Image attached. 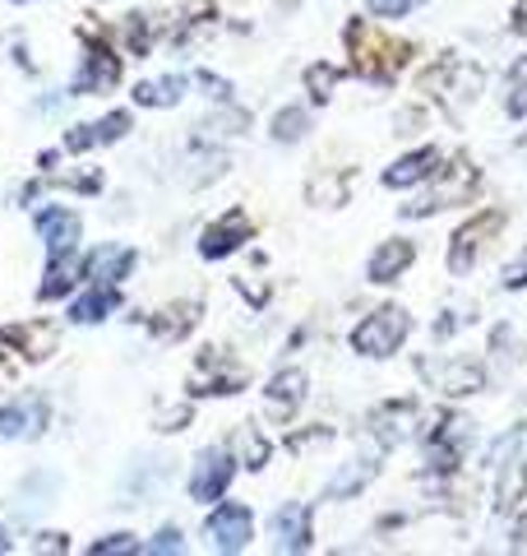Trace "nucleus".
<instances>
[{"label":"nucleus","instance_id":"1","mask_svg":"<svg viewBox=\"0 0 527 556\" xmlns=\"http://www.w3.org/2000/svg\"><path fill=\"white\" fill-rule=\"evenodd\" d=\"M347 42H351V51H357V70L365 79H394L398 65L408 61V47L384 38V33H375L371 24H351Z\"/></svg>","mask_w":527,"mask_h":556},{"label":"nucleus","instance_id":"2","mask_svg":"<svg viewBox=\"0 0 527 556\" xmlns=\"http://www.w3.org/2000/svg\"><path fill=\"white\" fill-rule=\"evenodd\" d=\"M408 329H412V320L402 316L398 306H384L351 329V348L365 357H389V353H398V343L408 339Z\"/></svg>","mask_w":527,"mask_h":556},{"label":"nucleus","instance_id":"3","mask_svg":"<svg viewBox=\"0 0 527 556\" xmlns=\"http://www.w3.org/2000/svg\"><path fill=\"white\" fill-rule=\"evenodd\" d=\"M472 190H477V172H472L467 163H453V167L439 172V181H435L430 195L421 200V204H412V214L421 218V214H435V208L467 204V200H472Z\"/></svg>","mask_w":527,"mask_h":556},{"label":"nucleus","instance_id":"4","mask_svg":"<svg viewBox=\"0 0 527 556\" xmlns=\"http://www.w3.org/2000/svg\"><path fill=\"white\" fill-rule=\"evenodd\" d=\"M500 228H504V214H496V208H490V214H481L477 223H467V228L453 237L449 269H453V274H467L472 265H477V255H481V247H486V237H490V232H500Z\"/></svg>","mask_w":527,"mask_h":556},{"label":"nucleus","instance_id":"5","mask_svg":"<svg viewBox=\"0 0 527 556\" xmlns=\"http://www.w3.org/2000/svg\"><path fill=\"white\" fill-rule=\"evenodd\" d=\"M236 464L222 455V450H204V455L195 459V478H190V496L195 501H222L227 482H232Z\"/></svg>","mask_w":527,"mask_h":556},{"label":"nucleus","instance_id":"6","mask_svg":"<svg viewBox=\"0 0 527 556\" xmlns=\"http://www.w3.org/2000/svg\"><path fill=\"white\" fill-rule=\"evenodd\" d=\"M250 529H255V519L245 506H236V501L218 506L214 519H208V538L218 543V552H241L245 543H250Z\"/></svg>","mask_w":527,"mask_h":556},{"label":"nucleus","instance_id":"7","mask_svg":"<svg viewBox=\"0 0 527 556\" xmlns=\"http://www.w3.org/2000/svg\"><path fill=\"white\" fill-rule=\"evenodd\" d=\"M47 427V399L28 394L20 404H5L0 408V441H14V437H38Z\"/></svg>","mask_w":527,"mask_h":556},{"label":"nucleus","instance_id":"8","mask_svg":"<svg viewBox=\"0 0 527 556\" xmlns=\"http://www.w3.org/2000/svg\"><path fill=\"white\" fill-rule=\"evenodd\" d=\"M38 237L47 241V251L51 255H61V251H75L79 247V237H83V223L79 214H69V208H42L38 214Z\"/></svg>","mask_w":527,"mask_h":556},{"label":"nucleus","instance_id":"9","mask_svg":"<svg viewBox=\"0 0 527 556\" xmlns=\"http://www.w3.org/2000/svg\"><path fill=\"white\" fill-rule=\"evenodd\" d=\"M245 237H250V218H245L241 208H232V214H222V218L214 223V228H204L200 251H204L208 260H222V255H232Z\"/></svg>","mask_w":527,"mask_h":556},{"label":"nucleus","instance_id":"10","mask_svg":"<svg viewBox=\"0 0 527 556\" xmlns=\"http://www.w3.org/2000/svg\"><path fill=\"white\" fill-rule=\"evenodd\" d=\"M83 274H88V260H83L79 251H61V255H51V265H47V278H42L38 298H42V302L65 298V292L75 288Z\"/></svg>","mask_w":527,"mask_h":556},{"label":"nucleus","instance_id":"11","mask_svg":"<svg viewBox=\"0 0 527 556\" xmlns=\"http://www.w3.org/2000/svg\"><path fill=\"white\" fill-rule=\"evenodd\" d=\"M273 533H278V547L283 552L310 547V510L301 506V501H287V506L273 515Z\"/></svg>","mask_w":527,"mask_h":556},{"label":"nucleus","instance_id":"12","mask_svg":"<svg viewBox=\"0 0 527 556\" xmlns=\"http://www.w3.org/2000/svg\"><path fill=\"white\" fill-rule=\"evenodd\" d=\"M130 265H134L130 247H98L93 255H88V274L98 278V288H116L120 278L130 274Z\"/></svg>","mask_w":527,"mask_h":556},{"label":"nucleus","instance_id":"13","mask_svg":"<svg viewBox=\"0 0 527 556\" xmlns=\"http://www.w3.org/2000/svg\"><path fill=\"white\" fill-rule=\"evenodd\" d=\"M412 241H384V247L371 255V269H365V274H371V283H394V278L402 274V269H408L412 265Z\"/></svg>","mask_w":527,"mask_h":556},{"label":"nucleus","instance_id":"14","mask_svg":"<svg viewBox=\"0 0 527 556\" xmlns=\"http://www.w3.org/2000/svg\"><path fill=\"white\" fill-rule=\"evenodd\" d=\"M126 130H130V116H126V112H112V116H102L98 126H75L65 144L79 153V149H88V144H112V139H120Z\"/></svg>","mask_w":527,"mask_h":556},{"label":"nucleus","instance_id":"15","mask_svg":"<svg viewBox=\"0 0 527 556\" xmlns=\"http://www.w3.org/2000/svg\"><path fill=\"white\" fill-rule=\"evenodd\" d=\"M435 167H439V153L435 149H416V153L398 159L389 172H384V186H416L421 177H430Z\"/></svg>","mask_w":527,"mask_h":556},{"label":"nucleus","instance_id":"16","mask_svg":"<svg viewBox=\"0 0 527 556\" xmlns=\"http://www.w3.org/2000/svg\"><path fill=\"white\" fill-rule=\"evenodd\" d=\"M107 311H116V288H93L88 298H79L75 306H69V320L98 325V320H107Z\"/></svg>","mask_w":527,"mask_h":556},{"label":"nucleus","instance_id":"17","mask_svg":"<svg viewBox=\"0 0 527 556\" xmlns=\"http://www.w3.org/2000/svg\"><path fill=\"white\" fill-rule=\"evenodd\" d=\"M181 89H185V79H153V84H139L134 89V102L139 108H171V102H181Z\"/></svg>","mask_w":527,"mask_h":556},{"label":"nucleus","instance_id":"18","mask_svg":"<svg viewBox=\"0 0 527 556\" xmlns=\"http://www.w3.org/2000/svg\"><path fill=\"white\" fill-rule=\"evenodd\" d=\"M116 79V56L112 51H93V56H88V65H83V75H79V89H107V84Z\"/></svg>","mask_w":527,"mask_h":556},{"label":"nucleus","instance_id":"19","mask_svg":"<svg viewBox=\"0 0 527 556\" xmlns=\"http://www.w3.org/2000/svg\"><path fill=\"white\" fill-rule=\"evenodd\" d=\"M523 492H527V464L523 459H509L504 478H500V510L523 506Z\"/></svg>","mask_w":527,"mask_h":556},{"label":"nucleus","instance_id":"20","mask_svg":"<svg viewBox=\"0 0 527 556\" xmlns=\"http://www.w3.org/2000/svg\"><path fill=\"white\" fill-rule=\"evenodd\" d=\"M301 390H306V376L301 371H283L269 386V399H273L278 408H296V404H301Z\"/></svg>","mask_w":527,"mask_h":556},{"label":"nucleus","instance_id":"21","mask_svg":"<svg viewBox=\"0 0 527 556\" xmlns=\"http://www.w3.org/2000/svg\"><path fill=\"white\" fill-rule=\"evenodd\" d=\"M509 116H527V56L509 70Z\"/></svg>","mask_w":527,"mask_h":556},{"label":"nucleus","instance_id":"22","mask_svg":"<svg viewBox=\"0 0 527 556\" xmlns=\"http://www.w3.org/2000/svg\"><path fill=\"white\" fill-rule=\"evenodd\" d=\"M306 135V112L301 108H287L273 116V139H283V144H292V139Z\"/></svg>","mask_w":527,"mask_h":556},{"label":"nucleus","instance_id":"23","mask_svg":"<svg viewBox=\"0 0 527 556\" xmlns=\"http://www.w3.org/2000/svg\"><path fill=\"white\" fill-rule=\"evenodd\" d=\"M306 84H310V98H314V102H324V98L333 93V84H338V70H329V65H314L310 75H306Z\"/></svg>","mask_w":527,"mask_h":556},{"label":"nucleus","instance_id":"24","mask_svg":"<svg viewBox=\"0 0 527 556\" xmlns=\"http://www.w3.org/2000/svg\"><path fill=\"white\" fill-rule=\"evenodd\" d=\"M371 478V468H351V473H343V478H333L329 482V496H347V492H357V486Z\"/></svg>","mask_w":527,"mask_h":556},{"label":"nucleus","instance_id":"25","mask_svg":"<svg viewBox=\"0 0 527 556\" xmlns=\"http://www.w3.org/2000/svg\"><path fill=\"white\" fill-rule=\"evenodd\" d=\"M134 547H139V543H134L130 533H112V538H102V543H93L98 556H116V552H134Z\"/></svg>","mask_w":527,"mask_h":556},{"label":"nucleus","instance_id":"26","mask_svg":"<svg viewBox=\"0 0 527 556\" xmlns=\"http://www.w3.org/2000/svg\"><path fill=\"white\" fill-rule=\"evenodd\" d=\"M504 288H527V251L514 260V265H504Z\"/></svg>","mask_w":527,"mask_h":556},{"label":"nucleus","instance_id":"27","mask_svg":"<svg viewBox=\"0 0 527 556\" xmlns=\"http://www.w3.org/2000/svg\"><path fill=\"white\" fill-rule=\"evenodd\" d=\"M416 5V0H371V10L384 14V20H398V14H408Z\"/></svg>","mask_w":527,"mask_h":556},{"label":"nucleus","instance_id":"28","mask_svg":"<svg viewBox=\"0 0 527 556\" xmlns=\"http://www.w3.org/2000/svg\"><path fill=\"white\" fill-rule=\"evenodd\" d=\"M153 552H181V533L163 529V533H157V543H153Z\"/></svg>","mask_w":527,"mask_h":556},{"label":"nucleus","instance_id":"29","mask_svg":"<svg viewBox=\"0 0 527 556\" xmlns=\"http://www.w3.org/2000/svg\"><path fill=\"white\" fill-rule=\"evenodd\" d=\"M10 552V538H5V529H0V556H5Z\"/></svg>","mask_w":527,"mask_h":556}]
</instances>
